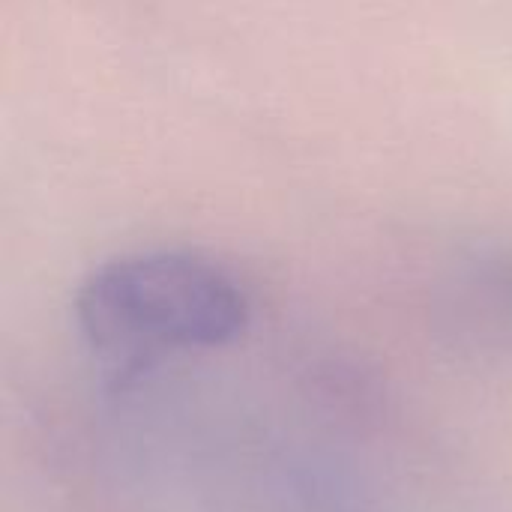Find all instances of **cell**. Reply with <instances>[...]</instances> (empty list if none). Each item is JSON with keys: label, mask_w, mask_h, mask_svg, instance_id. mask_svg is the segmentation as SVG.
Here are the masks:
<instances>
[{"label": "cell", "mask_w": 512, "mask_h": 512, "mask_svg": "<svg viewBox=\"0 0 512 512\" xmlns=\"http://www.w3.org/2000/svg\"><path fill=\"white\" fill-rule=\"evenodd\" d=\"M75 321L99 357L141 369L231 345L249 324V297L234 273L198 252H129L87 273Z\"/></svg>", "instance_id": "1"}, {"label": "cell", "mask_w": 512, "mask_h": 512, "mask_svg": "<svg viewBox=\"0 0 512 512\" xmlns=\"http://www.w3.org/2000/svg\"><path fill=\"white\" fill-rule=\"evenodd\" d=\"M432 321L441 342L474 363L512 360V246L480 240L444 267Z\"/></svg>", "instance_id": "2"}]
</instances>
